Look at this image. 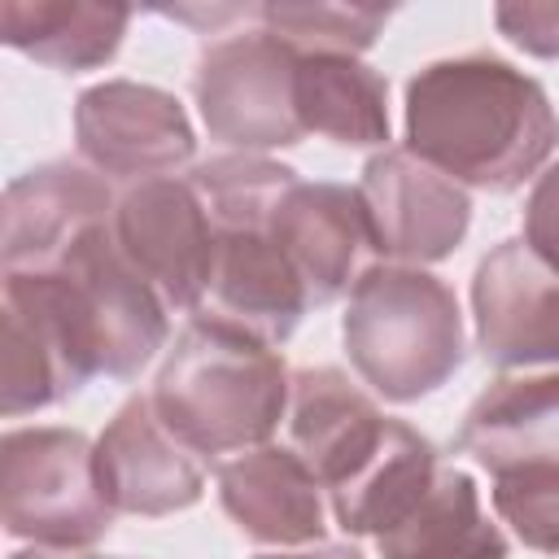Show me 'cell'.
Masks as SVG:
<instances>
[{"mask_svg":"<svg viewBox=\"0 0 559 559\" xmlns=\"http://www.w3.org/2000/svg\"><path fill=\"white\" fill-rule=\"evenodd\" d=\"M262 31L288 44L297 57L310 52H362L376 44L389 9H358V4H258Z\"/></svg>","mask_w":559,"mask_h":559,"instance_id":"23","label":"cell"},{"mask_svg":"<svg viewBox=\"0 0 559 559\" xmlns=\"http://www.w3.org/2000/svg\"><path fill=\"white\" fill-rule=\"evenodd\" d=\"M323 485L314 472L280 445L245 450L218 463L223 511L245 537L266 546H306L323 537Z\"/></svg>","mask_w":559,"mask_h":559,"instance_id":"17","label":"cell"},{"mask_svg":"<svg viewBox=\"0 0 559 559\" xmlns=\"http://www.w3.org/2000/svg\"><path fill=\"white\" fill-rule=\"evenodd\" d=\"M13 559H48V555H13Z\"/></svg>","mask_w":559,"mask_h":559,"instance_id":"28","label":"cell"},{"mask_svg":"<svg viewBox=\"0 0 559 559\" xmlns=\"http://www.w3.org/2000/svg\"><path fill=\"white\" fill-rule=\"evenodd\" d=\"M380 559H507V537L480 511L467 472L437 467L428 493L376 537Z\"/></svg>","mask_w":559,"mask_h":559,"instance_id":"20","label":"cell"},{"mask_svg":"<svg viewBox=\"0 0 559 559\" xmlns=\"http://www.w3.org/2000/svg\"><path fill=\"white\" fill-rule=\"evenodd\" d=\"M0 253L9 271L57 266L92 227L114 223V197L105 179L74 162H48L4 188Z\"/></svg>","mask_w":559,"mask_h":559,"instance_id":"12","label":"cell"},{"mask_svg":"<svg viewBox=\"0 0 559 559\" xmlns=\"http://www.w3.org/2000/svg\"><path fill=\"white\" fill-rule=\"evenodd\" d=\"M288 450L314 472L323 489H336L384 437L389 419L376 402L349 384L336 367H306L288 393Z\"/></svg>","mask_w":559,"mask_h":559,"instance_id":"16","label":"cell"},{"mask_svg":"<svg viewBox=\"0 0 559 559\" xmlns=\"http://www.w3.org/2000/svg\"><path fill=\"white\" fill-rule=\"evenodd\" d=\"M74 140L92 170L135 183L166 179L197 148L183 105L170 92L131 79H109L79 96Z\"/></svg>","mask_w":559,"mask_h":559,"instance_id":"8","label":"cell"},{"mask_svg":"<svg viewBox=\"0 0 559 559\" xmlns=\"http://www.w3.org/2000/svg\"><path fill=\"white\" fill-rule=\"evenodd\" d=\"M306 310V288L271 236V218L214 227L210 288L197 314L223 319L262 336L266 345H280Z\"/></svg>","mask_w":559,"mask_h":559,"instance_id":"13","label":"cell"},{"mask_svg":"<svg viewBox=\"0 0 559 559\" xmlns=\"http://www.w3.org/2000/svg\"><path fill=\"white\" fill-rule=\"evenodd\" d=\"M293 100L301 131L328 135L332 144L376 148L389 140V87L349 52L297 57Z\"/></svg>","mask_w":559,"mask_h":559,"instance_id":"19","label":"cell"},{"mask_svg":"<svg viewBox=\"0 0 559 559\" xmlns=\"http://www.w3.org/2000/svg\"><path fill=\"white\" fill-rule=\"evenodd\" d=\"M358 201L371 227L376 253L393 262H441L467 231V192L419 162L411 148H384L362 166Z\"/></svg>","mask_w":559,"mask_h":559,"instance_id":"9","label":"cell"},{"mask_svg":"<svg viewBox=\"0 0 559 559\" xmlns=\"http://www.w3.org/2000/svg\"><path fill=\"white\" fill-rule=\"evenodd\" d=\"M100 376L87 297L66 266L4 275L0 411L22 415L79 393Z\"/></svg>","mask_w":559,"mask_h":559,"instance_id":"4","label":"cell"},{"mask_svg":"<svg viewBox=\"0 0 559 559\" xmlns=\"http://www.w3.org/2000/svg\"><path fill=\"white\" fill-rule=\"evenodd\" d=\"M459 450L489 476L515 467H559V371L493 380L467 406Z\"/></svg>","mask_w":559,"mask_h":559,"instance_id":"18","label":"cell"},{"mask_svg":"<svg viewBox=\"0 0 559 559\" xmlns=\"http://www.w3.org/2000/svg\"><path fill=\"white\" fill-rule=\"evenodd\" d=\"M345 349L354 371L389 402L441 389L463 362V314L454 293L419 266H371L349 288Z\"/></svg>","mask_w":559,"mask_h":559,"instance_id":"3","label":"cell"},{"mask_svg":"<svg viewBox=\"0 0 559 559\" xmlns=\"http://www.w3.org/2000/svg\"><path fill=\"white\" fill-rule=\"evenodd\" d=\"M258 559H358L349 546H319V550H293V555H258Z\"/></svg>","mask_w":559,"mask_h":559,"instance_id":"27","label":"cell"},{"mask_svg":"<svg viewBox=\"0 0 559 559\" xmlns=\"http://www.w3.org/2000/svg\"><path fill=\"white\" fill-rule=\"evenodd\" d=\"M493 511L524 546L559 555V467H515L493 476Z\"/></svg>","mask_w":559,"mask_h":559,"instance_id":"24","label":"cell"},{"mask_svg":"<svg viewBox=\"0 0 559 559\" xmlns=\"http://www.w3.org/2000/svg\"><path fill=\"white\" fill-rule=\"evenodd\" d=\"M271 236L297 271L310 306H328L345 288H354L367 249H376L358 188L341 183L297 179L271 214Z\"/></svg>","mask_w":559,"mask_h":559,"instance_id":"15","label":"cell"},{"mask_svg":"<svg viewBox=\"0 0 559 559\" xmlns=\"http://www.w3.org/2000/svg\"><path fill=\"white\" fill-rule=\"evenodd\" d=\"M498 31L533 52V57H559V0H515L493 9Z\"/></svg>","mask_w":559,"mask_h":559,"instance_id":"25","label":"cell"},{"mask_svg":"<svg viewBox=\"0 0 559 559\" xmlns=\"http://www.w3.org/2000/svg\"><path fill=\"white\" fill-rule=\"evenodd\" d=\"M524 245L550 266L559 271V162L537 175L528 205H524Z\"/></svg>","mask_w":559,"mask_h":559,"instance_id":"26","label":"cell"},{"mask_svg":"<svg viewBox=\"0 0 559 559\" xmlns=\"http://www.w3.org/2000/svg\"><path fill=\"white\" fill-rule=\"evenodd\" d=\"M96 476L114 511L170 515L201 498V467L157 419L153 397L135 393L96 437Z\"/></svg>","mask_w":559,"mask_h":559,"instance_id":"14","label":"cell"},{"mask_svg":"<svg viewBox=\"0 0 559 559\" xmlns=\"http://www.w3.org/2000/svg\"><path fill=\"white\" fill-rule=\"evenodd\" d=\"M293 79H297V52L258 26L214 39L201 52L192 74V96L214 140L245 153H262V148L297 144L306 135L297 122Z\"/></svg>","mask_w":559,"mask_h":559,"instance_id":"6","label":"cell"},{"mask_svg":"<svg viewBox=\"0 0 559 559\" xmlns=\"http://www.w3.org/2000/svg\"><path fill=\"white\" fill-rule=\"evenodd\" d=\"M437 467L441 463H437L432 445L415 428L389 419L380 445L336 489H328L332 515L341 520L345 533H376L380 537L428 493V485L437 480Z\"/></svg>","mask_w":559,"mask_h":559,"instance_id":"21","label":"cell"},{"mask_svg":"<svg viewBox=\"0 0 559 559\" xmlns=\"http://www.w3.org/2000/svg\"><path fill=\"white\" fill-rule=\"evenodd\" d=\"M0 515L13 537L48 550H87L114 507L96 476V445L74 428H13L0 441Z\"/></svg>","mask_w":559,"mask_h":559,"instance_id":"5","label":"cell"},{"mask_svg":"<svg viewBox=\"0 0 559 559\" xmlns=\"http://www.w3.org/2000/svg\"><path fill=\"white\" fill-rule=\"evenodd\" d=\"M559 144L550 96L524 70L472 52L406 83V148L459 188L511 192Z\"/></svg>","mask_w":559,"mask_h":559,"instance_id":"1","label":"cell"},{"mask_svg":"<svg viewBox=\"0 0 559 559\" xmlns=\"http://www.w3.org/2000/svg\"><path fill=\"white\" fill-rule=\"evenodd\" d=\"M131 9L122 4H83V0H0V35L9 48L52 66V70H92L105 66L122 35Z\"/></svg>","mask_w":559,"mask_h":559,"instance_id":"22","label":"cell"},{"mask_svg":"<svg viewBox=\"0 0 559 559\" xmlns=\"http://www.w3.org/2000/svg\"><path fill=\"white\" fill-rule=\"evenodd\" d=\"M57 266H66L92 310L100 376H135L166 341V301L162 293L127 262L114 240V223L92 227Z\"/></svg>","mask_w":559,"mask_h":559,"instance_id":"11","label":"cell"},{"mask_svg":"<svg viewBox=\"0 0 559 559\" xmlns=\"http://www.w3.org/2000/svg\"><path fill=\"white\" fill-rule=\"evenodd\" d=\"M293 380L262 336L210 314H192L175 336L157 380L153 411L192 454H245L288 415Z\"/></svg>","mask_w":559,"mask_h":559,"instance_id":"2","label":"cell"},{"mask_svg":"<svg viewBox=\"0 0 559 559\" xmlns=\"http://www.w3.org/2000/svg\"><path fill=\"white\" fill-rule=\"evenodd\" d=\"M476 341L498 367L559 362V271L524 240L489 249L472 280Z\"/></svg>","mask_w":559,"mask_h":559,"instance_id":"10","label":"cell"},{"mask_svg":"<svg viewBox=\"0 0 559 559\" xmlns=\"http://www.w3.org/2000/svg\"><path fill=\"white\" fill-rule=\"evenodd\" d=\"M114 240L127 262L175 310H201L214 262V223L188 179L131 183L114 210Z\"/></svg>","mask_w":559,"mask_h":559,"instance_id":"7","label":"cell"}]
</instances>
